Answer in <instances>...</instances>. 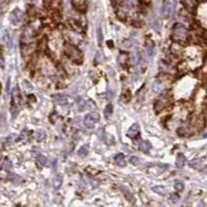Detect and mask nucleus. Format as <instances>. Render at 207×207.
Here are the masks:
<instances>
[{"label":"nucleus","instance_id":"19","mask_svg":"<svg viewBox=\"0 0 207 207\" xmlns=\"http://www.w3.org/2000/svg\"><path fill=\"white\" fill-rule=\"evenodd\" d=\"M153 191H154V193H156V194H158V195H160V196H163V197L166 196V195H169L168 189H166V187H163V186H159V185L154 186Z\"/></svg>","mask_w":207,"mask_h":207},{"label":"nucleus","instance_id":"4","mask_svg":"<svg viewBox=\"0 0 207 207\" xmlns=\"http://www.w3.org/2000/svg\"><path fill=\"white\" fill-rule=\"evenodd\" d=\"M23 20V12L20 9H15L9 14V21L12 25H19Z\"/></svg>","mask_w":207,"mask_h":207},{"label":"nucleus","instance_id":"1","mask_svg":"<svg viewBox=\"0 0 207 207\" xmlns=\"http://www.w3.org/2000/svg\"><path fill=\"white\" fill-rule=\"evenodd\" d=\"M64 52H65L66 56L71 60V62H75V64H77V65H80L82 62V60H83L82 52L80 51L76 46H74V45L67 43V44L64 46Z\"/></svg>","mask_w":207,"mask_h":207},{"label":"nucleus","instance_id":"35","mask_svg":"<svg viewBox=\"0 0 207 207\" xmlns=\"http://www.w3.org/2000/svg\"><path fill=\"white\" fill-rule=\"evenodd\" d=\"M14 138H15V135L12 134L11 136H9L6 140V145H12V142H14Z\"/></svg>","mask_w":207,"mask_h":207},{"label":"nucleus","instance_id":"8","mask_svg":"<svg viewBox=\"0 0 207 207\" xmlns=\"http://www.w3.org/2000/svg\"><path fill=\"white\" fill-rule=\"evenodd\" d=\"M20 103V92L18 87H15L12 91V105L14 106H18V104Z\"/></svg>","mask_w":207,"mask_h":207},{"label":"nucleus","instance_id":"5","mask_svg":"<svg viewBox=\"0 0 207 207\" xmlns=\"http://www.w3.org/2000/svg\"><path fill=\"white\" fill-rule=\"evenodd\" d=\"M174 6H175L174 2L168 1V0H166L165 3H163V6H162V16L165 17V18H170L171 15L173 14Z\"/></svg>","mask_w":207,"mask_h":207},{"label":"nucleus","instance_id":"26","mask_svg":"<svg viewBox=\"0 0 207 207\" xmlns=\"http://www.w3.org/2000/svg\"><path fill=\"white\" fill-rule=\"evenodd\" d=\"M87 153H89V150H87V146H82V147L79 148V150L77 151V154L80 156V157H84V156H87Z\"/></svg>","mask_w":207,"mask_h":207},{"label":"nucleus","instance_id":"2","mask_svg":"<svg viewBox=\"0 0 207 207\" xmlns=\"http://www.w3.org/2000/svg\"><path fill=\"white\" fill-rule=\"evenodd\" d=\"M172 39L174 42L183 44L188 39V30L181 23H176L172 30Z\"/></svg>","mask_w":207,"mask_h":207},{"label":"nucleus","instance_id":"22","mask_svg":"<svg viewBox=\"0 0 207 207\" xmlns=\"http://www.w3.org/2000/svg\"><path fill=\"white\" fill-rule=\"evenodd\" d=\"M69 23H70V26H71L76 32H78V34H81V32L83 31L82 26H80V25L78 24L76 21H74V20H70Z\"/></svg>","mask_w":207,"mask_h":207},{"label":"nucleus","instance_id":"6","mask_svg":"<svg viewBox=\"0 0 207 207\" xmlns=\"http://www.w3.org/2000/svg\"><path fill=\"white\" fill-rule=\"evenodd\" d=\"M140 126L137 124H133L131 127L128 129L127 131V136L130 138H132V140H135V138L138 137V135H140Z\"/></svg>","mask_w":207,"mask_h":207},{"label":"nucleus","instance_id":"10","mask_svg":"<svg viewBox=\"0 0 207 207\" xmlns=\"http://www.w3.org/2000/svg\"><path fill=\"white\" fill-rule=\"evenodd\" d=\"M3 42H4V44H5V46L7 47V49H12V37H11V34H9V32L6 31H4L3 32Z\"/></svg>","mask_w":207,"mask_h":207},{"label":"nucleus","instance_id":"36","mask_svg":"<svg viewBox=\"0 0 207 207\" xmlns=\"http://www.w3.org/2000/svg\"><path fill=\"white\" fill-rule=\"evenodd\" d=\"M177 133L180 136H183L184 134H185V130H184V128L181 127V128H179V129L177 130Z\"/></svg>","mask_w":207,"mask_h":207},{"label":"nucleus","instance_id":"31","mask_svg":"<svg viewBox=\"0 0 207 207\" xmlns=\"http://www.w3.org/2000/svg\"><path fill=\"white\" fill-rule=\"evenodd\" d=\"M97 40H98V44L101 45L103 41V34H102V29L101 27H98L97 28Z\"/></svg>","mask_w":207,"mask_h":207},{"label":"nucleus","instance_id":"14","mask_svg":"<svg viewBox=\"0 0 207 207\" xmlns=\"http://www.w3.org/2000/svg\"><path fill=\"white\" fill-rule=\"evenodd\" d=\"M138 148H140V150L143 151V152H148V151L151 150L152 145H151V143L149 142V141H142V142L140 143V145H138Z\"/></svg>","mask_w":207,"mask_h":207},{"label":"nucleus","instance_id":"17","mask_svg":"<svg viewBox=\"0 0 207 207\" xmlns=\"http://www.w3.org/2000/svg\"><path fill=\"white\" fill-rule=\"evenodd\" d=\"M127 15H128L127 7H126V6H120V7H119V9L117 11V16H118L119 19H121V20L125 19L126 17H127Z\"/></svg>","mask_w":207,"mask_h":207},{"label":"nucleus","instance_id":"23","mask_svg":"<svg viewBox=\"0 0 207 207\" xmlns=\"http://www.w3.org/2000/svg\"><path fill=\"white\" fill-rule=\"evenodd\" d=\"M202 166H203V161L201 159H199V158L191 160V162H189V166H191V168H194V169H201Z\"/></svg>","mask_w":207,"mask_h":207},{"label":"nucleus","instance_id":"21","mask_svg":"<svg viewBox=\"0 0 207 207\" xmlns=\"http://www.w3.org/2000/svg\"><path fill=\"white\" fill-rule=\"evenodd\" d=\"M52 184H53V187L55 189H59L62 184V175L59 174V175L55 176L53 178V182H52Z\"/></svg>","mask_w":207,"mask_h":207},{"label":"nucleus","instance_id":"34","mask_svg":"<svg viewBox=\"0 0 207 207\" xmlns=\"http://www.w3.org/2000/svg\"><path fill=\"white\" fill-rule=\"evenodd\" d=\"M85 171H87V173H89L91 176H95L96 174H98V173H99V171L94 170V169H93V171H91L90 166H87V170H85Z\"/></svg>","mask_w":207,"mask_h":207},{"label":"nucleus","instance_id":"20","mask_svg":"<svg viewBox=\"0 0 207 207\" xmlns=\"http://www.w3.org/2000/svg\"><path fill=\"white\" fill-rule=\"evenodd\" d=\"M9 181H12V183L14 184H19V183H21L22 181H23V179H22L21 176H19V175H17V174H15V173H11L9 175Z\"/></svg>","mask_w":207,"mask_h":207},{"label":"nucleus","instance_id":"9","mask_svg":"<svg viewBox=\"0 0 207 207\" xmlns=\"http://www.w3.org/2000/svg\"><path fill=\"white\" fill-rule=\"evenodd\" d=\"M170 50L172 51V53L175 54L176 56L180 55L183 52V48H182V46H181V44H179V43H176V42H174L173 44H172Z\"/></svg>","mask_w":207,"mask_h":207},{"label":"nucleus","instance_id":"11","mask_svg":"<svg viewBox=\"0 0 207 207\" xmlns=\"http://www.w3.org/2000/svg\"><path fill=\"white\" fill-rule=\"evenodd\" d=\"M127 60H128V56L127 54L122 52V53L119 54L118 56V64L121 68H125L126 65H127Z\"/></svg>","mask_w":207,"mask_h":207},{"label":"nucleus","instance_id":"37","mask_svg":"<svg viewBox=\"0 0 207 207\" xmlns=\"http://www.w3.org/2000/svg\"><path fill=\"white\" fill-rule=\"evenodd\" d=\"M1 20H2V14L0 12V23H1Z\"/></svg>","mask_w":207,"mask_h":207},{"label":"nucleus","instance_id":"27","mask_svg":"<svg viewBox=\"0 0 207 207\" xmlns=\"http://www.w3.org/2000/svg\"><path fill=\"white\" fill-rule=\"evenodd\" d=\"M174 188L177 191H182L184 188V183L180 180H176L175 183H174Z\"/></svg>","mask_w":207,"mask_h":207},{"label":"nucleus","instance_id":"29","mask_svg":"<svg viewBox=\"0 0 207 207\" xmlns=\"http://www.w3.org/2000/svg\"><path fill=\"white\" fill-rule=\"evenodd\" d=\"M2 168H3V170L5 171H11L12 169V161L9 159H6L5 161L3 162V165H2Z\"/></svg>","mask_w":207,"mask_h":207},{"label":"nucleus","instance_id":"18","mask_svg":"<svg viewBox=\"0 0 207 207\" xmlns=\"http://www.w3.org/2000/svg\"><path fill=\"white\" fill-rule=\"evenodd\" d=\"M34 138L37 141V142H42L46 138V131L43 129H37L36 132H34Z\"/></svg>","mask_w":207,"mask_h":207},{"label":"nucleus","instance_id":"30","mask_svg":"<svg viewBox=\"0 0 207 207\" xmlns=\"http://www.w3.org/2000/svg\"><path fill=\"white\" fill-rule=\"evenodd\" d=\"M154 53V44L152 42H149V44L147 45V54L148 56H151Z\"/></svg>","mask_w":207,"mask_h":207},{"label":"nucleus","instance_id":"3","mask_svg":"<svg viewBox=\"0 0 207 207\" xmlns=\"http://www.w3.org/2000/svg\"><path fill=\"white\" fill-rule=\"evenodd\" d=\"M100 120V115L98 112H90L84 117L83 123L87 128H93L94 126L99 122Z\"/></svg>","mask_w":207,"mask_h":207},{"label":"nucleus","instance_id":"12","mask_svg":"<svg viewBox=\"0 0 207 207\" xmlns=\"http://www.w3.org/2000/svg\"><path fill=\"white\" fill-rule=\"evenodd\" d=\"M185 156L183 155L182 153H179L177 154V156H176V166H177L178 169H181L183 168L184 165H185Z\"/></svg>","mask_w":207,"mask_h":207},{"label":"nucleus","instance_id":"33","mask_svg":"<svg viewBox=\"0 0 207 207\" xmlns=\"http://www.w3.org/2000/svg\"><path fill=\"white\" fill-rule=\"evenodd\" d=\"M170 201L172 202V203H177V202L179 201V196L176 195V194H171Z\"/></svg>","mask_w":207,"mask_h":207},{"label":"nucleus","instance_id":"24","mask_svg":"<svg viewBox=\"0 0 207 207\" xmlns=\"http://www.w3.org/2000/svg\"><path fill=\"white\" fill-rule=\"evenodd\" d=\"M54 101L59 104H66L68 102V98L64 95H56L54 96Z\"/></svg>","mask_w":207,"mask_h":207},{"label":"nucleus","instance_id":"32","mask_svg":"<svg viewBox=\"0 0 207 207\" xmlns=\"http://www.w3.org/2000/svg\"><path fill=\"white\" fill-rule=\"evenodd\" d=\"M129 161L132 166H138L141 163V159L137 157V156H131Z\"/></svg>","mask_w":207,"mask_h":207},{"label":"nucleus","instance_id":"15","mask_svg":"<svg viewBox=\"0 0 207 207\" xmlns=\"http://www.w3.org/2000/svg\"><path fill=\"white\" fill-rule=\"evenodd\" d=\"M115 161L119 166H121V168H124L126 166V160L124 158V155H123L122 153H119L115 156Z\"/></svg>","mask_w":207,"mask_h":207},{"label":"nucleus","instance_id":"16","mask_svg":"<svg viewBox=\"0 0 207 207\" xmlns=\"http://www.w3.org/2000/svg\"><path fill=\"white\" fill-rule=\"evenodd\" d=\"M47 162V159L45 156H43L42 154H37V158H36V163H37V166L39 169H42L43 166L46 165Z\"/></svg>","mask_w":207,"mask_h":207},{"label":"nucleus","instance_id":"7","mask_svg":"<svg viewBox=\"0 0 207 207\" xmlns=\"http://www.w3.org/2000/svg\"><path fill=\"white\" fill-rule=\"evenodd\" d=\"M72 4L78 12H85L87 11V1L85 0H72Z\"/></svg>","mask_w":207,"mask_h":207},{"label":"nucleus","instance_id":"13","mask_svg":"<svg viewBox=\"0 0 207 207\" xmlns=\"http://www.w3.org/2000/svg\"><path fill=\"white\" fill-rule=\"evenodd\" d=\"M166 105V99L160 98V99H158L155 102V104H154V109H155L156 112H160V110H162V108L165 107Z\"/></svg>","mask_w":207,"mask_h":207},{"label":"nucleus","instance_id":"25","mask_svg":"<svg viewBox=\"0 0 207 207\" xmlns=\"http://www.w3.org/2000/svg\"><path fill=\"white\" fill-rule=\"evenodd\" d=\"M123 191H124L125 198L129 202H131V203H133V202H134V197H133L132 193H130L129 189H127V188H123Z\"/></svg>","mask_w":207,"mask_h":207},{"label":"nucleus","instance_id":"28","mask_svg":"<svg viewBox=\"0 0 207 207\" xmlns=\"http://www.w3.org/2000/svg\"><path fill=\"white\" fill-rule=\"evenodd\" d=\"M112 109H113L112 104H108L107 106L105 107V109H104V116H105V118H109L110 116H112Z\"/></svg>","mask_w":207,"mask_h":207}]
</instances>
